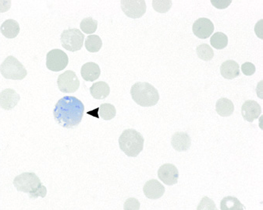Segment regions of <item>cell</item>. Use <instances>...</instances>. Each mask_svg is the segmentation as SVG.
Here are the masks:
<instances>
[{"instance_id": "cell-1", "label": "cell", "mask_w": 263, "mask_h": 210, "mask_svg": "<svg viewBox=\"0 0 263 210\" xmlns=\"http://www.w3.org/2000/svg\"><path fill=\"white\" fill-rule=\"evenodd\" d=\"M85 106L79 99L73 96H65L55 103L53 116L60 126L72 129L82 121Z\"/></svg>"}, {"instance_id": "cell-2", "label": "cell", "mask_w": 263, "mask_h": 210, "mask_svg": "<svg viewBox=\"0 0 263 210\" xmlns=\"http://www.w3.org/2000/svg\"><path fill=\"white\" fill-rule=\"evenodd\" d=\"M13 185L18 192L28 193L31 199H37L39 196L45 198L47 194L46 187L32 172H25L16 176L13 180Z\"/></svg>"}, {"instance_id": "cell-3", "label": "cell", "mask_w": 263, "mask_h": 210, "mask_svg": "<svg viewBox=\"0 0 263 210\" xmlns=\"http://www.w3.org/2000/svg\"><path fill=\"white\" fill-rule=\"evenodd\" d=\"M130 95L135 103L141 107H153L157 104L159 94L157 90L147 82H138L130 89Z\"/></svg>"}, {"instance_id": "cell-4", "label": "cell", "mask_w": 263, "mask_h": 210, "mask_svg": "<svg viewBox=\"0 0 263 210\" xmlns=\"http://www.w3.org/2000/svg\"><path fill=\"white\" fill-rule=\"evenodd\" d=\"M143 136L135 130H126L119 138L120 148L126 155L136 157L144 148Z\"/></svg>"}, {"instance_id": "cell-5", "label": "cell", "mask_w": 263, "mask_h": 210, "mask_svg": "<svg viewBox=\"0 0 263 210\" xmlns=\"http://www.w3.org/2000/svg\"><path fill=\"white\" fill-rule=\"evenodd\" d=\"M0 73L6 79L22 80L28 75L25 67L14 56L7 57L0 66Z\"/></svg>"}, {"instance_id": "cell-6", "label": "cell", "mask_w": 263, "mask_h": 210, "mask_svg": "<svg viewBox=\"0 0 263 210\" xmlns=\"http://www.w3.org/2000/svg\"><path fill=\"white\" fill-rule=\"evenodd\" d=\"M85 35L77 28L65 30L60 35V41L63 47L69 52H74L83 47Z\"/></svg>"}, {"instance_id": "cell-7", "label": "cell", "mask_w": 263, "mask_h": 210, "mask_svg": "<svg viewBox=\"0 0 263 210\" xmlns=\"http://www.w3.org/2000/svg\"><path fill=\"white\" fill-rule=\"evenodd\" d=\"M68 63V55L60 49H52L46 55V67L51 71H62Z\"/></svg>"}, {"instance_id": "cell-8", "label": "cell", "mask_w": 263, "mask_h": 210, "mask_svg": "<svg viewBox=\"0 0 263 210\" xmlns=\"http://www.w3.org/2000/svg\"><path fill=\"white\" fill-rule=\"evenodd\" d=\"M57 84L61 92L74 93L79 88L80 80L74 72L67 70L59 76Z\"/></svg>"}, {"instance_id": "cell-9", "label": "cell", "mask_w": 263, "mask_h": 210, "mask_svg": "<svg viewBox=\"0 0 263 210\" xmlns=\"http://www.w3.org/2000/svg\"><path fill=\"white\" fill-rule=\"evenodd\" d=\"M120 5L126 16L132 19L141 17L146 12L145 0H122Z\"/></svg>"}, {"instance_id": "cell-10", "label": "cell", "mask_w": 263, "mask_h": 210, "mask_svg": "<svg viewBox=\"0 0 263 210\" xmlns=\"http://www.w3.org/2000/svg\"><path fill=\"white\" fill-rule=\"evenodd\" d=\"M192 31L198 38L206 39L213 34L214 25L208 18H198L193 24Z\"/></svg>"}, {"instance_id": "cell-11", "label": "cell", "mask_w": 263, "mask_h": 210, "mask_svg": "<svg viewBox=\"0 0 263 210\" xmlns=\"http://www.w3.org/2000/svg\"><path fill=\"white\" fill-rule=\"evenodd\" d=\"M158 177L166 185H174L178 181L179 172L175 165L165 163L159 167Z\"/></svg>"}, {"instance_id": "cell-12", "label": "cell", "mask_w": 263, "mask_h": 210, "mask_svg": "<svg viewBox=\"0 0 263 210\" xmlns=\"http://www.w3.org/2000/svg\"><path fill=\"white\" fill-rule=\"evenodd\" d=\"M261 113V106L255 100H246L241 107V115L245 120L253 122Z\"/></svg>"}, {"instance_id": "cell-13", "label": "cell", "mask_w": 263, "mask_h": 210, "mask_svg": "<svg viewBox=\"0 0 263 210\" xmlns=\"http://www.w3.org/2000/svg\"><path fill=\"white\" fill-rule=\"evenodd\" d=\"M21 100L19 94L14 90H4L0 93V107L6 111H10L14 109Z\"/></svg>"}, {"instance_id": "cell-14", "label": "cell", "mask_w": 263, "mask_h": 210, "mask_svg": "<svg viewBox=\"0 0 263 210\" xmlns=\"http://www.w3.org/2000/svg\"><path fill=\"white\" fill-rule=\"evenodd\" d=\"M165 191L164 186L156 179L147 181L143 187L144 194L150 199H160L164 195Z\"/></svg>"}, {"instance_id": "cell-15", "label": "cell", "mask_w": 263, "mask_h": 210, "mask_svg": "<svg viewBox=\"0 0 263 210\" xmlns=\"http://www.w3.org/2000/svg\"><path fill=\"white\" fill-rule=\"evenodd\" d=\"M171 144L176 151L178 152H184L190 149L192 139L187 133L184 132H177L173 135Z\"/></svg>"}, {"instance_id": "cell-16", "label": "cell", "mask_w": 263, "mask_h": 210, "mask_svg": "<svg viewBox=\"0 0 263 210\" xmlns=\"http://www.w3.org/2000/svg\"><path fill=\"white\" fill-rule=\"evenodd\" d=\"M220 73L227 79H233L240 75V67L234 60H228L222 62L220 67Z\"/></svg>"}, {"instance_id": "cell-17", "label": "cell", "mask_w": 263, "mask_h": 210, "mask_svg": "<svg viewBox=\"0 0 263 210\" xmlns=\"http://www.w3.org/2000/svg\"><path fill=\"white\" fill-rule=\"evenodd\" d=\"M81 74L85 81L93 82L99 79L101 74L100 67L95 62H87L82 66Z\"/></svg>"}, {"instance_id": "cell-18", "label": "cell", "mask_w": 263, "mask_h": 210, "mask_svg": "<svg viewBox=\"0 0 263 210\" xmlns=\"http://www.w3.org/2000/svg\"><path fill=\"white\" fill-rule=\"evenodd\" d=\"M91 95L97 100H103L106 99L110 93V88L109 84L103 81L95 82L90 88Z\"/></svg>"}, {"instance_id": "cell-19", "label": "cell", "mask_w": 263, "mask_h": 210, "mask_svg": "<svg viewBox=\"0 0 263 210\" xmlns=\"http://www.w3.org/2000/svg\"><path fill=\"white\" fill-rule=\"evenodd\" d=\"M0 31L7 38H15L20 33V25L14 19H7L0 27Z\"/></svg>"}, {"instance_id": "cell-20", "label": "cell", "mask_w": 263, "mask_h": 210, "mask_svg": "<svg viewBox=\"0 0 263 210\" xmlns=\"http://www.w3.org/2000/svg\"><path fill=\"white\" fill-rule=\"evenodd\" d=\"M216 111L221 117H229L234 113V105L229 99L222 97L216 101Z\"/></svg>"}, {"instance_id": "cell-21", "label": "cell", "mask_w": 263, "mask_h": 210, "mask_svg": "<svg viewBox=\"0 0 263 210\" xmlns=\"http://www.w3.org/2000/svg\"><path fill=\"white\" fill-rule=\"evenodd\" d=\"M221 210H244V205L241 202L233 196L223 198L220 202Z\"/></svg>"}, {"instance_id": "cell-22", "label": "cell", "mask_w": 263, "mask_h": 210, "mask_svg": "<svg viewBox=\"0 0 263 210\" xmlns=\"http://www.w3.org/2000/svg\"><path fill=\"white\" fill-rule=\"evenodd\" d=\"M210 44L218 50L225 49L228 45V36L222 32L215 33L210 38Z\"/></svg>"}, {"instance_id": "cell-23", "label": "cell", "mask_w": 263, "mask_h": 210, "mask_svg": "<svg viewBox=\"0 0 263 210\" xmlns=\"http://www.w3.org/2000/svg\"><path fill=\"white\" fill-rule=\"evenodd\" d=\"M102 46H103V40L99 36L89 35L85 40V48L91 53L99 52L102 49Z\"/></svg>"}, {"instance_id": "cell-24", "label": "cell", "mask_w": 263, "mask_h": 210, "mask_svg": "<svg viewBox=\"0 0 263 210\" xmlns=\"http://www.w3.org/2000/svg\"><path fill=\"white\" fill-rule=\"evenodd\" d=\"M99 115L103 119L109 121L112 119L117 115V110L114 105L105 103L100 105L99 109Z\"/></svg>"}, {"instance_id": "cell-25", "label": "cell", "mask_w": 263, "mask_h": 210, "mask_svg": "<svg viewBox=\"0 0 263 210\" xmlns=\"http://www.w3.org/2000/svg\"><path fill=\"white\" fill-rule=\"evenodd\" d=\"M196 53L198 58L203 61H210L214 57V52L209 45L201 44L196 49Z\"/></svg>"}, {"instance_id": "cell-26", "label": "cell", "mask_w": 263, "mask_h": 210, "mask_svg": "<svg viewBox=\"0 0 263 210\" xmlns=\"http://www.w3.org/2000/svg\"><path fill=\"white\" fill-rule=\"evenodd\" d=\"M81 30L85 34H91L96 32L98 28V21L93 19L92 17H86L82 19L80 25Z\"/></svg>"}, {"instance_id": "cell-27", "label": "cell", "mask_w": 263, "mask_h": 210, "mask_svg": "<svg viewBox=\"0 0 263 210\" xmlns=\"http://www.w3.org/2000/svg\"><path fill=\"white\" fill-rule=\"evenodd\" d=\"M153 7L158 13H166L172 7V1L171 0H153Z\"/></svg>"}, {"instance_id": "cell-28", "label": "cell", "mask_w": 263, "mask_h": 210, "mask_svg": "<svg viewBox=\"0 0 263 210\" xmlns=\"http://www.w3.org/2000/svg\"><path fill=\"white\" fill-rule=\"evenodd\" d=\"M197 210H219L216 208V204L210 198L205 197L202 198L200 203L198 204L197 207Z\"/></svg>"}, {"instance_id": "cell-29", "label": "cell", "mask_w": 263, "mask_h": 210, "mask_svg": "<svg viewBox=\"0 0 263 210\" xmlns=\"http://www.w3.org/2000/svg\"><path fill=\"white\" fill-rule=\"evenodd\" d=\"M124 210H139L140 202L135 198H129L124 204Z\"/></svg>"}, {"instance_id": "cell-30", "label": "cell", "mask_w": 263, "mask_h": 210, "mask_svg": "<svg viewBox=\"0 0 263 210\" xmlns=\"http://www.w3.org/2000/svg\"><path fill=\"white\" fill-rule=\"evenodd\" d=\"M241 71L246 76H252L255 73V65H254L253 63L249 62V61L245 62L241 66Z\"/></svg>"}, {"instance_id": "cell-31", "label": "cell", "mask_w": 263, "mask_h": 210, "mask_svg": "<svg viewBox=\"0 0 263 210\" xmlns=\"http://www.w3.org/2000/svg\"><path fill=\"white\" fill-rule=\"evenodd\" d=\"M211 4L216 8L223 10V9L228 8L232 4V1L231 0H229V1H227V0H211Z\"/></svg>"}, {"instance_id": "cell-32", "label": "cell", "mask_w": 263, "mask_h": 210, "mask_svg": "<svg viewBox=\"0 0 263 210\" xmlns=\"http://www.w3.org/2000/svg\"><path fill=\"white\" fill-rule=\"evenodd\" d=\"M11 7V1L10 0H0V13L8 11Z\"/></svg>"}, {"instance_id": "cell-33", "label": "cell", "mask_w": 263, "mask_h": 210, "mask_svg": "<svg viewBox=\"0 0 263 210\" xmlns=\"http://www.w3.org/2000/svg\"><path fill=\"white\" fill-rule=\"evenodd\" d=\"M262 24H263V19H261V20L258 21L257 25H255V34H257L259 38H263V34H262Z\"/></svg>"}]
</instances>
